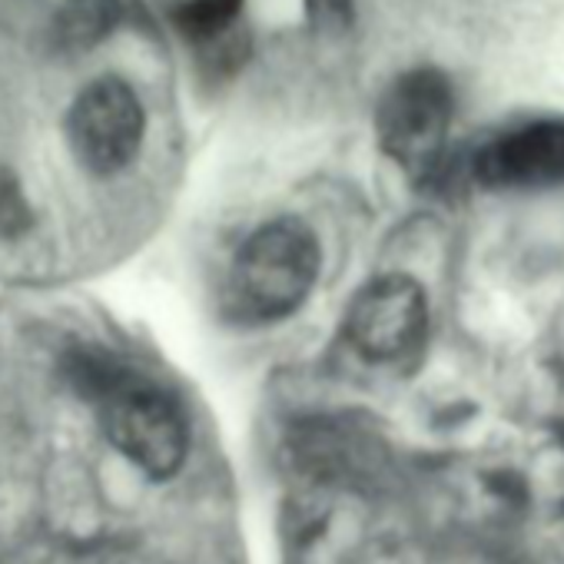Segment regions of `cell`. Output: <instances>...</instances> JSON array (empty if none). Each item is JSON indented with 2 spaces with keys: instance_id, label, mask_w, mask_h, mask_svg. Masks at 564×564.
Instances as JSON below:
<instances>
[{
  "instance_id": "1",
  "label": "cell",
  "mask_w": 564,
  "mask_h": 564,
  "mask_svg": "<svg viewBox=\"0 0 564 564\" xmlns=\"http://www.w3.org/2000/svg\"><path fill=\"white\" fill-rule=\"evenodd\" d=\"M323 252L300 216L262 223L232 265V300L252 323H279L300 313L319 279Z\"/></svg>"
},
{
  "instance_id": "2",
  "label": "cell",
  "mask_w": 564,
  "mask_h": 564,
  "mask_svg": "<svg viewBox=\"0 0 564 564\" xmlns=\"http://www.w3.org/2000/svg\"><path fill=\"white\" fill-rule=\"evenodd\" d=\"M94 405L100 409L110 445L143 475L163 481L183 468L189 452V425L176 399L160 386L123 366Z\"/></svg>"
},
{
  "instance_id": "3",
  "label": "cell",
  "mask_w": 564,
  "mask_h": 564,
  "mask_svg": "<svg viewBox=\"0 0 564 564\" xmlns=\"http://www.w3.org/2000/svg\"><path fill=\"white\" fill-rule=\"evenodd\" d=\"M455 117L452 84L442 70L419 67L402 74L376 110V133L386 156H392L409 176L429 180L445 156L448 130Z\"/></svg>"
},
{
  "instance_id": "4",
  "label": "cell",
  "mask_w": 564,
  "mask_h": 564,
  "mask_svg": "<svg viewBox=\"0 0 564 564\" xmlns=\"http://www.w3.org/2000/svg\"><path fill=\"white\" fill-rule=\"evenodd\" d=\"M143 133L147 110L137 90L120 77H100L87 84L67 113L74 156L97 176L127 170L143 147Z\"/></svg>"
},
{
  "instance_id": "5",
  "label": "cell",
  "mask_w": 564,
  "mask_h": 564,
  "mask_svg": "<svg viewBox=\"0 0 564 564\" xmlns=\"http://www.w3.org/2000/svg\"><path fill=\"white\" fill-rule=\"evenodd\" d=\"M429 333V296L405 272L369 279L346 313V336L369 362H395L422 346Z\"/></svg>"
},
{
  "instance_id": "6",
  "label": "cell",
  "mask_w": 564,
  "mask_h": 564,
  "mask_svg": "<svg viewBox=\"0 0 564 564\" xmlns=\"http://www.w3.org/2000/svg\"><path fill=\"white\" fill-rule=\"evenodd\" d=\"M475 180L491 189H538L564 183V123H531L488 140L471 160Z\"/></svg>"
},
{
  "instance_id": "7",
  "label": "cell",
  "mask_w": 564,
  "mask_h": 564,
  "mask_svg": "<svg viewBox=\"0 0 564 564\" xmlns=\"http://www.w3.org/2000/svg\"><path fill=\"white\" fill-rule=\"evenodd\" d=\"M123 24V0H64L54 18V37L64 51H90Z\"/></svg>"
},
{
  "instance_id": "8",
  "label": "cell",
  "mask_w": 564,
  "mask_h": 564,
  "mask_svg": "<svg viewBox=\"0 0 564 564\" xmlns=\"http://www.w3.org/2000/svg\"><path fill=\"white\" fill-rule=\"evenodd\" d=\"M246 0H183L173 11V24L193 47L232 31L242 18Z\"/></svg>"
},
{
  "instance_id": "9",
  "label": "cell",
  "mask_w": 564,
  "mask_h": 564,
  "mask_svg": "<svg viewBox=\"0 0 564 564\" xmlns=\"http://www.w3.org/2000/svg\"><path fill=\"white\" fill-rule=\"evenodd\" d=\"M34 216L24 199V189L11 170H0V236L4 239H21L31 229Z\"/></svg>"
},
{
  "instance_id": "10",
  "label": "cell",
  "mask_w": 564,
  "mask_h": 564,
  "mask_svg": "<svg viewBox=\"0 0 564 564\" xmlns=\"http://www.w3.org/2000/svg\"><path fill=\"white\" fill-rule=\"evenodd\" d=\"M306 18L319 34H346L356 18V0H306Z\"/></svg>"
}]
</instances>
